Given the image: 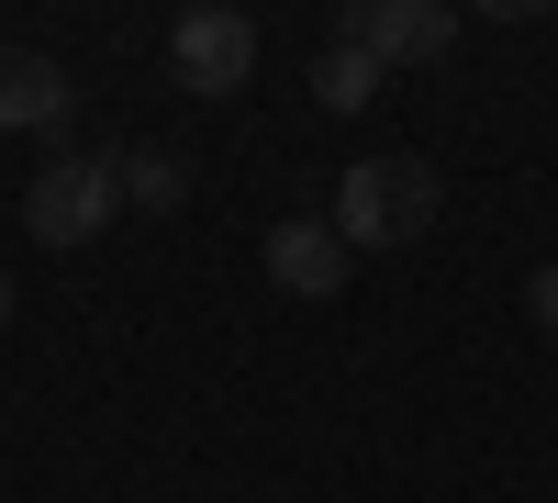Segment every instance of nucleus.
I'll use <instances>...</instances> for the list:
<instances>
[{"instance_id": "0eeeda50", "label": "nucleus", "mask_w": 558, "mask_h": 503, "mask_svg": "<svg viewBox=\"0 0 558 503\" xmlns=\"http://www.w3.org/2000/svg\"><path fill=\"white\" fill-rule=\"evenodd\" d=\"M380 79H391V68H368L357 45H324V57H313V101H324V112H368V101H380Z\"/></svg>"}, {"instance_id": "f257e3e1", "label": "nucleus", "mask_w": 558, "mask_h": 503, "mask_svg": "<svg viewBox=\"0 0 558 503\" xmlns=\"http://www.w3.org/2000/svg\"><path fill=\"white\" fill-rule=\"evenodd\" d=\"M436 202H447V179L425 168V157H357L347 179H336V213H324V224H336V236L368 258V247H413V236H436Z\"/></svg>"}, {"instance_id": "7ed1b4c3", "label": "nucleus", "mask_w": 558, "mask_h": 503, "mask_svg": "<svg viewBox=\"0 0 558 503\" xmlns=\"http://www.w3.org/2000/svg\"><path fill=\"white\" fill-rule=\"evenodd\" d=\"M168 79L191 89V101H235V89L257 79V23L235 12V0H191V12L168 23Z\"/></svg>"}, {"instance_id": "39448f33", "label": "nucleus", "mask_w": 558, "mask_h": 503, "mask_svg": "<svg viewBox=\"0 0 558 503\" xmlns=\"http://www.w3.org/2000/svg\"><path fill=\"white\" fill-rule=\"evenodd\" d=\"M347 268H357V247L336 236V224H313V213L268 224V280L291 291V302H336V291H347Z\"/></svg>"}, {"instance_id": "9d476101", "label": "nucleus", "mask_w": 558, "mask_h": 503, "mask_svg": "<svg viewBox=\"0 0 558 503\" xmlns=\"http://www.w3.org/2000/svg\"><path fill=\"white\" fill-rule=\"evenodd\" d=\"M0 325H12V268H0Z\"/></svg>"}, {"instance_id": "6e6552de", "label": "nucleus", "mask_w": 558, "mask_h": 503, "mask_svg": "<svg viewBox=\"0 0 558 503\" xmlns=\"http://www.w3.org/2000/svg\"><path fill=\"white\" fill-rule=\"evenodd\" d=\"M123 202L134 213H179L191 202V168H179L168 146H123Z\"/></svg>"}, {"instance_id": "1a4fd4ad", "label": "nucleus", "mask_w": 558, "mask_h": 503, "mask_svg": "<svg viewBox=\"0 0 558 503\" xmlns=\"http://www.w3.org/2000/svg\"><path fill=\"white\" fill-rule=\"evenodd\" d=\"M525 313H536V325L558 336V258H547V268H536V280H525Z\"/></svg>"}, {"instance_id": "20e7f679", "label": "nucleus", "mask_w": 558, "mask_h": 503, "mask_svg": "<svg viewBox=\"0 0 558 503\" xmlns=\"http://www.w3.org/2000/svg\"><path fill=\"white\" fill-rule=\"evenodd\" d=\"M336 45H357L368 68H425V57L458 45V12H447V0H347Z\"/></svg>"}, {"instance_id": "f03ea898", "label": "nucleus", "mask_w": 558, "mask_h": 503, "mask_svg": "<svg viewBox=\"0 0 558 503\" xmlns=\"http://www.w3.org/2000/svg\"><path fill=\"white\" fill-rule=\"evenodd\" d=\"M112 213H123V157H112V146L45 157V168L23 179V236H34V247H89Z\"/></svg>"}, {"instance_id": "423d86ee", "label": "nucleus", "mask_w": 558, "mask_h": 503, "mask_svg": "<svg viewBox=\"0 0 558 503\" xmlns=\"http://www.w3.org/2000/svg\"><path fill=\"white\" fill-rule=\"evenodd\" d=\"M78 112V79L45 45H0V134H57Z\"/></svg>"}]
</instances>
